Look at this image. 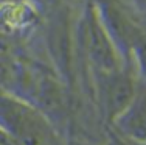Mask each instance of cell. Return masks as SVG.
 <instances>
[{"label": "cell", "mask_w": 146, "mask_h": 145, "mask_svg": "<svg viewBox=\"0 0 146 145\" xmlns=\"http://www.w3.org/2000/svg\"><path fill=\"white\" fill-rule=\"evenodd\" d=\"M90 48L95 61L103 69H113L115 67V53L110 47L107 37L104 36L103 28L98 23H93L90 30Z\"/></svg>", "instance_id": "cell-1"}, {"label": "cell", "mask_w": 146, "mask_h": 145, "mask_svg": "<svg viewBox=\"0 0 146 145\" xmlns=\"http://www.w3.org/2000/svg\"><path fill=\"white\" fill-rule=\"evenodd\" d=\"M134 97V86L127 77H117L110 84L109 91V103L110 111L120 114L127 108Z\"/></svg>", "instance_id": "cell-2"}, {"label": "cell", "mask_w": 146, "mask_h": 145, "mask_svg": "<svg viewBox=\"0 0 146 145\" xmlns=\"http://www.w3.org/2000/svg\"><path fill=\"white\" fill-rule=\"evenodd\" d=\"M127 131L140 139L146 137V95H140L132 103L127 116Z\"/></svg>", "instance_id": "cell-3"}, {"label": "cell", "mask_w": 146, "mask_h": 145, "mask_svg": "<svg viewBox=\"0 0 146 145\" xmlns=\"http://www.w3.org/2000/svg\"><path fill=\"white\" fill-rule=\"evenodd\" d=\"M0 145H6V137L0 133Z\"/></svg>", "instance_id": "cell-4"}]
</instances>
